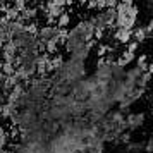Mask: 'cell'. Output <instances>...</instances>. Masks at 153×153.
Listing matches in <instances>:
<instances>
[{
  "label": "cell",
  "mask_w": 153,
  "mask_h": 153,
  "mask_svg": "<svg viewBox=\"0 0 153 153\" xmlns=\"http://www.w3.org/2000/svg\"><path fill=\"white\" fill-rule=\"evenodd\" d=\"M138 47H139L138 43L131 40V42L126 45V52H129V53H134V55H136V50H138Z\"/></svg>",
  "instance_id": "obj_17"
},
{
  "label": "cell",
  "mask_w": 153,
  "mask_h": 153,
  "mask_svg": "<svg viewBox=\"0 0 153 153\" xmlns=\"http://www.w3.org/2000/svg\"><path fill=\"white\" fill-rule=\"evenodd\" d=\"M2 4H4V0H0V5H2Z\"/></svg>",
  "instance_id": "obj_26"
},
{
  "label": "cell",
  "mask_w": 153,
  "mask_h": 153,
  "mask_svg": "<svg viewBox=\"0 0 153 153\" xmlns=\"http://www.w3.org/2000/svg\"><path fill=\"white\" fill-rule=\"evenodd\" d=\"M2 76L4 77H9V76H12L16 72V67L12 65V64H7V62H2Z\"/></svg>",
  "instance_id": "obj_13"
},
{
  "label": "cell",
  "mask_w": 153,
  "mask_h": 153,
  "mask_svg": "<svg viewBox=\"0 0 153 153\" xmlns=\"http://www.w3.org/2000/svg\"><path fill=\"white\" fill-rule=\"evenodd\" d=\"M55 24L59 29H67V26L71 24V14L69 12H62L59 16V19L55 21Z\"/></svg>",
  "instance_id": "obj_9"
},
{
  "label": "cell",
  "mask_w": 153,
  "mask_h": 153,
  "mask_svg": "<svg viewBox=\"0 0 153 153\" xmlns=\"http://www.w3.org/2000/svg\"><path fill=\"white\" fill-rule=\"evenodd\" d=\"M50 2H52L55 7H62V9L65 7V0H50Z\"/></svg>",
  "instance_id": "obj_21"
},
{
  "label": "cell",
  "mask_w": 153,
  "mask_h": 153,
  "mask_svg": "<svg viewBox=\"0 0 153 153\" xmlns=\"http://www.w3.org/2000/svg\"><path fill=\"white\" fill-rule=\"evenodd\" d=\"M136 67H138L141 72H146V71L152 72V65L148 64V55H146V53H141V55L136 59Z\"/></svg>",
  "instance_id": "obj_8"
},
{
  "label": "cell",
  "mask_w": 153,
  "mask_h": 153,
  "mask_svg": "<svg viewBox=\"0 0 153 153\" xmlns=\"http://www.w3.org/2000/svg\"><path fill=\"white\" fill-rule=\"evenodd\" d=\"M43 45H45V53H55L57 52V48H59V47H57V43H55V40H50V42H47V43H43Z\"/></svg>",
  "instance_id": "obj_14"
},
{
  "label": "cell",
  "mask_w": 153,
  "mask_h": 153,
  "mask_svg": "<svg viewBox=\"0 0 153 153\" xmlns=\"http://www.w3.org/2000/svg\"><path fill=\"white\" fill-rule=\"evenodd\" d=\"M119 2H131V0H119Z\"/></svg>",
  "instance_id": "obj_25"
},
{
  "label": "cell",
  "mask_w": 153,
  "mask_h": 153,
  "mask_svg": "<svg viewBox=\"0 0 153 153\" xmlns=\"http://www.w3.org/2000/svg\"><path fill=\"white\" fill-rule=\"evenodd\" d=\"M0 67H2V62H0ZM2 77L4 76H2V69H0V79H2Z\"/></svg>",
  "instance_id": "obj_24"
},
{
  "label": "cell",
  "mask_w": 153,
  "mask_h": 153,
  "mask_svg": "<svg viewBox=\"0 0 153 153\" xmlns=\"http://www.w3.org/2000/svg\"><path fill=\"white\" fill-rule=\"evenodd\" d=\"M38 24H36L35 21H31V22H28V24H24V31L28 33V35H31V36H36L38 38Z\"/></svg>",
  "instance_id": "obj_12"
},
{
  "label": "cell",
  "mask_w": 153,
  "mask_h": 153,
  "mask_svg": "<svg viewBox=\"0 0 153 153\" xmlns=\"http://www.w3.org/2000/svg\"><path fill=\"white\" fill-rule=\"evenodd\" d=\"M134 59H136V55H134V53H129V52H122V53L119 55V59L115 60V64H117L120 69H124V67H127V65H129V64L134 60Z\"/></svg>",
  "instance_id": "obj_6"
},
{
  "label": "cell",
  "mask_w": 153,
  "mask_h": 153,
  "mask_svg": "<svg viewBox=\"0 0 153 153\" xmlns=\"http://www.w3.org/2000/svg\"><path fill=\"white\" fill-rule=\"evenodd\" d=\"M36 14H38V9L36 7H26V9H22L21 12H19V19H17V21H21V22L33 21V19L36 17Z\"/></svg>",
  "instance_id": "obj_5"
},
{
  "label": "cell",
  "mask_w": 153,
  "mask_h": 153,
  "mask_svg": "<svg viewBox=\"0 0 153 153\" xmlns=\"http://www.w3.org/2000/svg\"><path fill=\"white\" fill-rule=\"evenodd\" d=\"M127 152L129 153H141L143 152V143H127Z\"/></svg>",
  "instance_id": "obj_15"
},
{
  "label": "cell",
  "mask_w": 153,
  "mask_h": 153,
  "mask_svg": "<svg viewBox=\"0 0 153 153\" xmlns=\"http://www.w3.org/2000/svg\"><path fill=\"white\" fill-rule=\"evenodd\" d=\"M77 2H79V4H81V5H84V4H86V2H88V0H77Z\"/></svg>",
  "instance_id": "obj_23"
},
{
  "label": "cell",
  "mask_w": 153,
  "mask_h": 153,
  "mask_svg": "<svg viewBox=\"0 0 153 153\" xmlns=\"http://www.w3.org/2000/svg\"><path fill=\"white\" fill-rule=\"evenodd\" d=\"M74 4V0H65V5H72Z\"/></svg>",
  "instance_id": "obj_22"
},
{
  "label": "cell",
  "mask_w": 153,
  "mask_h": 153,
  "mask_svg": "<svg viewBox=\"0 0 153 153\" xmlns=\"http://www.w3.org/2000/svg\"><path fill=\"white\" fill-rule=\"evenodd\" d=\"M153 143H152V138L148 139V141H146V145H143V153H152L153 150Z\"/></svg>",
  "instance_id": "obj_19"
},
{
  "label": "cell",
  "mask_w": 153,
  "mask_h": 153,
  "mask_svg": "<svg viewBox=\"0 0 153 153\" xmlns=\"http://www.w3.org/2000/svg\"><path fill=\"white\" fill-rule=\"evenodd\" d=\"M131 33H132V42H136L138 45H141L143 42H146V40H148V36H146L145 28H143V26H138V28H134Z\"/></svg>",
  "instance_id": "obj_7"
},
{
  "label": "cell",
  "mask_w": 153,
  "mask_h": 153,
  "mask_svg": "<svg viewBox=\"0 0 153 153\" xmlns=\"http://www.w3.org/2000/svg\"><path fill=\"white\" fill-rule=\"evenodd\" d=\"M2 57H4V62L12 64V65H14L16 57H17V48L14 47V43L12 42H7L4 47H2Z\"/></svg>",
  "instance_id": "obj_3"
},
{
  "label": "cell",
  "mask_w": 153,
  "mask_h": 153,
  "mask_svg": "<svg viewBox=\"0 0 153 153\" xmlns=\"http://www.w3.org/2000/svg\"><path fill=\"white\" fill-rule=\"evenodd\" d=\"M114 40L117 43H122V45H127V43L132 40V33L129 29H120L117 28L115 29V33H114Z\"/></svg>",
  "instance_id": "obj_4"
},
{
  "label": "cell",
  "mask_w": 153,
  "mask_h": 153,
  "mask_svg": "<svg viewBox=\"0 0 153 153\" xmlns=\"http://www.w3.org/2000/svg\"><path fill=\"white\" fill-rule=\"evenodd\" d=\"M57 33H59V28L57 26H43V28L38 29V40L42 43H47L50 40H55Z\"/></svg>",
  "instance_id": "obj_2"
},
{
  "label": "cell",
  "mask_w": 153,
  "mask_h": 153,
  "mask_svg": "<svg viewBox=\"0 0 153 153\" xmlns=\"http://www.w3.org/2000/svg\"><path fill=\"white\" fill-rule=\"evenodd\" d=\"M145 117H146L145 112H139V114H127V117H124L127 129H131L132 131V129L141 127V126L145 124Z\"/></svg>",
  "instance_id": "obj_1"
},
{
  "label": "cell",
  "mask_w": 153,
  "mask_h": 153,
  "mask_svg": "<svg viewBox=\"0 0 153 153\" xmlns=\"http://www.w3.org/2000/svg\"><path fill=\"white\" fill-rule=\"evenodd\" d=\"M28 2H29V0H28Z\"/></svg>",
  "instance_id": "obj_27"
},
{
  "label": "cell",
  "mask_w": 153,
  "mask_h": 153,
  "mask_svg": "<svg viewBox=\"0 0 153 153\" xmlns=\"http://www.w3.org/2000/svg\"><path fill=\"white\" fill-rule=\"evenodd\" d=\"M2 16H4L9 22H12V21H17V19H19V10H17L16 7H12V5H9L7 10H5Z\"/></svg>",
  "instance_id": "obj_10"
},
{
  "label": "cell",
  "mask_w": 153,
  "mask_h": 153,
  "mask_svg": "<svg viewBox=\"0 0 153 153\" xmlns=\"http://www.w3.org/2000/svg\"><path fill=\"white\" fill-rule=\"evenodd\" d=\"M152 29H153V22L150 21V22H148V24L145 26V33H146V36H148V38L152 36Z\"/></svg>",
  "instance_id": "obj_20"
},
{
  "label": "cell",
  "mask_w": 153,
  "mask_h": 153,
  "mask_svg": "<svg viewBox=\"0 0 153 153\" xmlns=\"http://www.w3.org/2000/svg\"><path fill=\"white\" fill-rule=\"evenodd\" d=\"M119 141L120 143H131V132H122L119 136Z\"/></svg>",
  "instance_id": "obj_18"
},
{
  "label": "cell",
  "mask_w": 153,
  "mask_h": 153,
  "mask_svg": "<svg viewBox=\"0 0 153 153\" xmlns=\"http://www.w3.org/2000/svg\"><path fill=\"white\" fill-rule=\"evenodd\" d=\"M12 7H16L19 12H21L22 9L28 7V0H14V4H12Z\"/></svg>",
  "instance_id": "obj_16"
},
{
  "label": "cell",
  "mask_w": 153,
  "mask_h": 153,
  "mask_svg": "<svg viewBox=\"0 0 153 153\" xmlns=\"http://www.w3.org/2000/svg\"><path fill=\"white\" fill-rule=\"evenodd\" d=\"M141 153H143V152H141Z\"/></svg>",
  "instance_id": "obj_28"
},
{
  "label": "cell",
  "mask_w": 153,
  "mask_h": 153,
  "mask_svg": "<svg viewBox=\"0 0 153 153\" xmlns=\"http://www.w3.org/2000/svg\"><path fill=\"white\" fill-rule=\"evenodd\" d=\"M150 76H152V72H150V71H146V72H141V76L136 79V88H143V90H146V86H148V81H150Z\"/></svg>",
  "instance_id": "obj_11"
}]
</instances>
